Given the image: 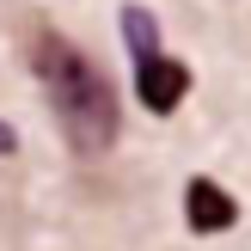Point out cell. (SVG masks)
I'll return each mask as SVG.
<instances>
[{"instance_id":"1","label":"cell","mask_w":251,"mask_h":251,"mask_svg":"<svg viewBox=\"0 0 251 251\" xmlns=\"http://www.w3.org/2000/svg\"><path fill=\"white\" fill-rule=\"evenodd\" d=\"M25 55H31V74L49 92V110H55L68 147L86 153V159L104 153V147L117 141V92H110V80L61 31H49V25H37V31L25 37Z\"/></svg>"},{"instance_id":"2","label":"cell","mask_w":251,"mask_h":251,"mask_svg":"<svg viewBox=\"0 0 251 251\" xmlns=\"http://www.w3.org/2000/svg\"><path fill=\"white\" fill-rule=\"evenodd\" d=\"M135 92H141V104L153 117H172L184 104V92H190V68L184 61H166L159 49L153 55H135Z\"/></svg>"},{"instance_id":"3","label":"cell","mask_w":251,"mask_h":251,"mask_svg":"<svg viewBox=\"0 0 251 251\" xmlns=\"http://www.w3.org/2000/svg\"><path fill=\"white\" fill-rule=\"evenodd\" d=\"M184 221H190L196 233H227L233 221H239V202H233L215 178H190V190H184Z\"/></svg>"},{"instance_id":"4","label":"cell","mask_w":251,"mask_h":251,"mask_svg":"<svg viewBox=\"0 0 251 251\" xmlns=\"http://www.w3.org/2000/svg\"><path fill=\"white\" fill-rule=\"evenodd\" d=\"M123 31H129V55H153L159 49V25L147 6H123Z\"/></svg>"},{"instance_id":"5","label":"cell","mask_w":251,"mask_h":251,"mask_svg":"<svg viewBox=\"0 0 251 251\" xmlns=\"http://www.w3.org/2000/svg\"><path fill=\"white\" fill-rule=\"evenodd\" d=\"M12 147H19V135H12L6 123H0V153H12Z\"/></svg>"}]
</instances>
